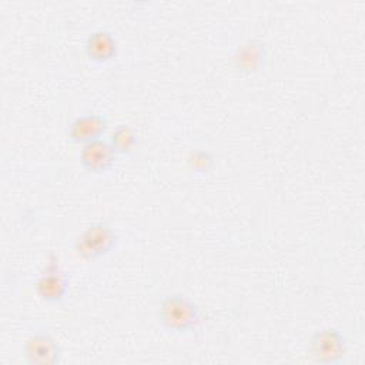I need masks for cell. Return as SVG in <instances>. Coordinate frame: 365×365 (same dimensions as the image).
<instances>
[{
    "label": "cell",
    "mask_w": 365,
    "mask_h": 365,
    "mask_svg": "<svg viewBox=\"0 0 365 365\" xmlns=\"http://www.w3.org/2000/svg\"><path fill=\"white\" fill-rule=\"evenodd\" d=\"M348 351L346 338L335 327H322L312 332L308 339V352L315 362L324 365H338Z\"/></svg>",
    "instance_id": "3957f363"
},
{
    "label": "cell",
    "mask_w": 365,
    "mask_h": 365,
    "mask_svg": "<svg viewBox=\"0 0 365 365\" xmlns=\"http://www.w3.org/2000/svg\"><path fill=\"white\" fill-rule=\"evenodd\" d=\"M108 143L117 155L131 157L138 148V133L130 124H118L108 137Z\"/></svg>",
    "instance_id": "30bf717a"
},
{
    "label": "cell",
    "mask_w": 365,
    "mask_h": 365,
    "mask_svg": "<svg viewBox=\"0 0 365 365\" xmlns=\"http://www.w3.org/2000/svg\"><path fill=\"white\" fill-rule=\"evenodd\" d=\"M63 346L47 331L31 332L23 345V356L29 365H57L63 361Z\"/></svg>",
    "instance_id": "5b68a950"
},
{
    "label": "cell",
    "mask_w": 365,
    "mask_h": 365,
    "mask_svg": "<svg viewBox=\"0 0 365 365\" xmlns=\"http://www.w3.org/2000/svg\"><path fill=\"white\" fill-rule=\"evenodd\" d=\"M268 63L267 44L259 38H248L241 43L231 56V64L235 71L242 74H254Z\"/></svg>",
    "instance_id": "52a82bcc"
},
{
    "label": "cell",
    "mask_w": 365,
    "mask_h": 365,
    "mask_svg": "<svg viewBox=\"0 0 365 365\" xmlns=\"http://www.w3.org/2000/svg\"><path fill=\"white\" fill-rule=\"evenodd\" d=\"M70 278L58 264V258L51 254L46 267L34 279L36 295L47 304H60L67 297Z\"/></svg>",
    "instance_id": "277c9868"
},
{
    "label": "cell",
    "mask_w": 365,
    "mask_h": 365,
    "mask_svg": "<svg viewBox=\"0 0 365 365\" xmlns=\"http://www.w3.org/2000/svg\"><path fill=\"white\" fill-rule=\"evenodd\" d=\"M214 164H215V157L210 150L195 148V150H191L190 154L187 155L188 168L200 174H205L211 171Z\"/></svg>",
    "instance_id": "8fae6325"
},
{
    "label": "cell",
    "mask_w": 365,
    "mask_h": 365,
    "mask_svg": "<svg viewBox=\"0 0 365 365\" xmlns=\"http://www.w3.org/2000/svg\"><path fill=\"white\" fill-rule=\"evenodd\" d=\"M84 51L90 61L97 64H106L117 57L118 41L110 30L97 29L87 36L84 43Z\"/></svg>",
    "instance_id": "9c48e42d"
},
{
    "label": "cell",
    "mask_w": 365,
    "mask_h": 365,
    "mask_svg": "<svg viewBox=\"0 0 365 365\" xmlns=\"http://www.w3.org/2000/svg\"><path fill=\"white\" fill-rule=\"evenodd\" d=\"M118 240L120 237L113 225L106 220H100L91 222L74 238L73 250L83 259L96 261L111 254Z\"/></svg>",
    "instance_id": "7a4b0ae2"
},
{
    "label": "cell",
    "mask_w": 365,
    "mask_h": 365,
    "mask_svg": "<svg viewBox=\"0 0 365 365\" xmlns=\"http://www.w3.org/2000/svg\"><path fill=\"white\" fill-rule=\"evenodd\" d=\"M110 127L108 117L101 113H84L77 115L67 128V138L71 144H87L103 138Z\"/></svg>",
    "instance_id": "8992f818"
},
{
    "label": "cell",
    "mask_w": 365,
    "mask_h": 365,
    "mask_svg": "<svg viewBox=\"0 0 365 365\" xmlns=\"http://www.w3.org/2000/svg\"><path fill=\"white\" fill-rule=\"evenodd\" d=\"M157 317L163 329L173 335L195 332L207 319L201 307L180 292L165 294L160 298Z\"/></svg>",
    "instance_id": "6da1fadb"
},
{
    "label": "cell",
    "mask_w": 365,
    "mask_h": 365,
    "mask_svg": "<svg viewBox=\"0 0 365 365\" xmlns=\"http://www.w3.org/2000/svg\"><path fill=\"white\" fill-rule=\"evenodd\" d=\"M117 154L108 140H94L83 144L78 153L81 167L91 174L108 173L117 160Z\"/></svg>",
    "instance_id": "ba28073f"
}]
</instances>
